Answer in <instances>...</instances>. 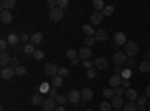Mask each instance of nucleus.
Returning <instances> with one entry per match:
<instances>
[{"label": "nucleus", "instance_id": "1", "mask_svg": "<svg viewBox=\"0 0 150 111\" xmlns=\"http://www.w3.org/2000/svg\"><path fill=\"white\" fill-rule=\"evenodd\" d=\"M138 45H137L134 41H129L126 42V45H125V54L129 56V57H135L137 54H138Z\"/></svg>", "mask_w": 150, "mask_h": 111}, {"label": "nucleus", "instance_id": "2", "mask_svg": "<svg viewBox=\"0 0 150 111\" xmlns=\"http://www.w3.org/2000/svg\"><path fill=\"white\" fill-rule=\"evenodd\" d=\"M112 62L116 63V66H122L128 62V56L125 54V51H117L114 56H112Z\"/></svg>", "mask_w": 150, "mask_h": 111}, {"label": "nucleus", "instance_id": "3", "mask_svg": "<svg viewBox=\"0 0 150 111\" xmlns=\"http://www.w3.org/2000/svg\"><path fill=\"white\" fill-rule=\"evenodd\" d=\"M63 14H65V11H63V9H60V8H56V9H53V11H50V12H48L50 20L54 21V23H57V21H60L62 18H63Z\"/></svg>", "mask_w": 150, "mask_h": 111}, {"label": "nucleus", "instance_id": "4", "mask_svg": "<svg viewBox=\"0 0 150 111\" xmlns=\"http://www.w3.org/2000/svg\"><path fill=\"white\" fill-rule=\"evenodd\" d=\"M44 71H45V75L51 77V78L56 77V75H59V68H57V65H54V63H45Z\"/></svg>", "mask_w": 150, "mask_h": 111}, {"label": "nucleus", "instance_id": "5", "mask_svg": "<svg viewBox=\"0 0 150 111\" xmlns=\"http://www.w3.org/2000/svg\"><path fill=\"white\" fill-rule=\"evenodd\" d=\"M42 108L44 111H56V99L54 98H45L42 102Z\"/></svg>", "mask_w": 150, "mask_h": 111}, {"label": "nucleus", "instance_id": "6", "mask_svg": "<svg viewBox=\"0 0 150 111\" xmlns=\"http://www.w3.org/2000/svg\"><path fill=\"white\" fill-rule=\"evenodd\" d=\"M80 99H81V92H78V90H71L69 92V95H68V101L71 102V104H74V105H77L78 102H80Z\"/></svg>", "mask_w": 150, "mask_h": 111}, {"label": "nucleus", "instance_id": "7", "mask_svg": "<svg viewBox=\"0 0 150 111\" xmlns=\"http://www.w3.org/2000/svg\"><path fill=\"white\" fill-rule=\"evenodd\" d=\"M122 81H123L122 75H116V74H114V75L110 78L108 84H110L111 89H117V87H120V86H122Z\"/></svg>", "mask_w": 150, "mask_h": 111}, {"label": "nucleus", "instance_id": "8", "mask_svg": "<svg viewBox=\"0 0 150 111\" xmlns=\"http://www.w3.org/2000/svg\"><path fill=\"white\" fill-rule=\"evenodd\" d=\"M14 75H15V69H12L11 66L3 68L2 71H0V77H2L3 80H11Z\"/></svg>", "mask_w": 150, "mask_h": 111}, {"label": "nucleus", "instance_id": "9", "mask_svg": "<svg viewBox=\"0 0 150 111\" xmlns=\"http://www.w3.org/2000/svg\"><path fill=\"white\" fill-rule=\"evenodd\" d=\"M93 63H95V68L98 71H105L108 68V62L104 57H98L96 60H93Z\"/></svg>", "mask_w": 150, "mask_h": 111}, {"label": "nucleus", "instance_id": "10", "mask_svg": "<svg viewBox=\"0 0 150 111\" xmlns=\"http://www.w3.org/2000/svg\"><path fill=\"white\" fill-rule=\"evenodd\" d=\"M6 41H8V44L12 45V47H15V45H18V44L21 42L20 35H17V33H9V35L6 36Z\"/></svg>", "mask_w": 150, "mask_h": 111}, {"label": "nucleus", "instance_id": "11", "mask_svg": "<svg viewBox=\"0 0 150 111\" xmlns=\"http://www.w3.org/2000/svg\"><path fill=\"white\" fill-rule=\"evenodd\" d=\"M0 21L3 24H11L12 21V12L11 11H2L0 12Z\"/></svg>", "mask_w": 150, "mask_h": 111}, {"label": "nucleus", "instance_id": "12", "mask_svg": "<svg viewBox=\"0 0 150 111\" xmlns=\"http://www.w3.org/2000/svg\"><path fill=\"white\" fill-rule=\"evenodd\" d=\"M95 39L99 41V42H105V41H108V33H107V30H104V29L96 30V33H95Z\"/></svg>", "mask_w": 150, "mask_h": 111}, {"label": "nucleus", "instance_id": "13", "mask_svg": "<svg viewBox=\"0 0 150 111\" xmlns=\"http://www.w3.org/2000/svg\"><path fill=\"white\" fill-rule=\"evenodd\" d=\"M90 20H92V24H93V26H96V24H101L102 20H104V14H102V12L95 11L93 14H92V17H90Z\"/></svg>", "mask_w": 150, "mask_h": 111}, {"label": "nucleus", "instance_id": "14", "mask_svg": "<svg viewBox=\"0 0 150 111\" xmlns=\"http://www.w3.org/2000/svg\"><path fill=\"white\" fill-rule=\"evenodd\" d=\"M114 42L117 44V45H126V35H125L123 32H117L116 35H114Z\"/></svg>", "mask_w": 150, "mask_h": 111}, {"label": "nucleus", "instance_id": "15", "mask_svg": "<svg viewBox=\"0 0 150 111\" xmlns=\"http://www.w3.org/2000/svg\"><path fill=\"white\" fill-rule=\"evenodd\" d=\"M17 5L15 0H2V3H0V9L2 11H11Z\"/></svg>", "mask_w": 150, "mask_h": 111}, {"label": "nucleus", "instance_id": "16", "mask_svg": "<svg viewBox=\"0 0 150 111\" xmlns=\"http://www.w3.org/2000/svg\"><path fill=\"white\" fill-rule=\"evenodd\" d=\"M125 96L128 98V101L129 102H137V99H138V93H137V90L134 89H126V93H125Z\"/></svg>", "mask_w": 150, "mask_h": 111}, {"label": "nucleus", "instance_id": "17", "mask_svg": "<svg viewBox=\"0 0 150 111\" xmlns=\"http://www.w3.org/2000/svg\"><path fill=\"white\" fill-rule=\"evenodd\" d=\"M78 57L80 59H90L92 57V48H89V47L80 48L78 50Z\"/></svg>", "mask_w": 150, "mask_h": 111}, {"label": "nucleus", "instance_id": "18", "mask_svg": "<svg viewBox=\"0 0 150 111\" xmlns=\"http://www.w3.org/2000/svg\"><path fill=\"white\" fill-rule=\"evenodd\" d=\"M11 62H12V59L9 57L8 53H2V54H0V65H2L3 68L11 66Z\"/></svg>", "mask_w": 150, "mask_h": 111}, {"label": "nucleus", "instance_id": "19", "mask_svg": "<svg viewBox=\"0 0 150 111\" xmlns=\"http://www.w3.org/2000/svg\"><path fill=\"white\" fill-rule=\"evenodd\" d=\"M111 105H112V108H114V110L122 108V107L125 105V102H123V98H122V96H114V98L111 99Z\"/></svg>", "mask_w": 150, "mask_h": 111}, {"label": "nucleus", "instance_id": "20", "mask_svg": "<svg viewBox=\"0 0 150 111\" xmlns=\"http://www.w3.org/2000/svg\"><path fill=\"white\" fill-rule=\"evenodd\" d=\"M92 98H93V90H92V89L86 87V89L81 90V99H84V101H90Z\"/></svg>", "mask_w": 150, "mask_h": 111}, {"label": "nucleus", "instance_id": "21", "mask_svg": "<svg viewBox=\"0 0 150 111\" xmlns=\"http://www.w3.org/2000/svg\"><path fill=\"white\" fill-rule=\"evenodd\" d=\"M42 39H44V36H42V33H33L32 36H30V42L33 44V45H39L41 42H42Z\"/></svg>", "mask_w": 150, "mask_h": 111}, {"label": "nucleus", "instance_id": "22", "mask_svg": "<svg viewBox=\"0 0 150 111\" xmlns=\"http://www.w3.org/2000/svg\"><path fill=\"white\" fill-rule=\"evenodd\" d=\"M83 32L87 35V36H95V33H96V30L93 29V26L92 24H83Z\"/></svg>", "mask_w": 150, "mask_h": 111}, {"label": "nucleus", "instance_id": "23", "mask_svg": "<svg viewBox=\"0 0 150 111\" xmlns=\"http://www.w3.org/2000/svg\"><path fill=\"white\" fill-rule=\"evenodd\" d=\"M138 68H140V72H143V74L150 72V60H143Z\"/></svg>", "mask_w": 150, "mask_h": 111}, {"label": "nucleus", "instance_id": "24", "mask_svg": "<svg viewBox=\"0 0 150 111\" xmlns=\"http://www.w3.org/2000/svg\"><path fill=\"white\" fill-rule=\"evenodd\" d=\"M123 111H138V104L128 101V104L123 105Z\"/></svg>", "mask_w": 150, "mask_h": 111}, {"label": "nucleus", "instance_id": "25", "mask_svg": "<svg viewBox=\"0 0 150 111\" xmlns=\"http://www.w3.org/2000/svg\"><path fill=\"white\" fill-rule=\"evenodd\" d=\"M44 102V98H42V93H36L32 96V104L33 105H42Z\"/></svg>", "mask_w": 150, "mask_h": 111}, {"label": "nucleus", "instance_id": "26", "mask_svg": "<svg viewBox=\"0 0 150 111\" xmlns=\"http://www.w3.org/2000/svg\"><path fill=\"white\" fill-rule=\"evenodd\" d=\"M102 95H104V98H105V99H112V98L116 96V92H114V89L107 87V89H104Z\"/></svg>", "mask_w": 150, "mask_h": 111}, {"label": "nucleus", "instance_id": "27", "mask_svg": "<svg viewBox=\"0 0 150 111\" xmlns=\"http://www.w3.org/2000/svg\"><path fill=\"white\" fill-rule=\"evenodd\" d=\"M51 84H53V87H62V86H63V78L60 75H56V77L51 78Z\"/></svg>", "mask_w": 150, "mask_h": 111}, {"label": "nucleus", "instance_id": "28", "mask_svg": "<svg viewBox=\"0 0 150 111\" xmlns=\"http://www.w3.org/2000/svg\"><path fill=\"white\" fill-rule=\"evenodd\" d=\"M93 8H95V11H98V12H102L104 8H105V5H104L102 0H95V2H93Z\"/></svg>", "mask_w": 150, "mask_h": 111}, {"label": "nucleus", "instance_id": "29", "mask_svg": "<svg viewBox=\"0 0 150 111\" xmlns=\"http://www.w3.org/2000/svg\"><path fill=\"white\" fill-rule=\"evenodd\" d=\"M102 14H104V17H111L112 14H114V6H112V5L105 6L104 11H102Z\"/></svg>", "mask_w": 150, "mask_h": 111}, {"label": "nucleus", "instance_id": "30", "mask_svg": "<svg viewBox=\"0 0 150 111\" xmlns=\"http://www.w3.org/2000/svg\"><path fill=\"white\" fill-rule=\"evenodd\" d=\"M23 51L26 53V54H35V48H33V44H26L23 47Z\"/></svg>", "mask_w": 150, "mask_h": 111}, {"label": "nucleus", "instance_id": "31", "mask_svg": "<svg viewBox=\"0 0 150 111\" xmlns=\"http://www.w3.org/2000/svg\"><path fill=\"white\" fill-rule=\"evenodd\" d=\"M99 108H101V111H112V105L107 101H102L101 105H99Z\"/></svg>", "mask_w": 150, "mask_h": 111}, {"label": "nucleus", "instance_id": "32", "mask_svg": "<svg viewBox=\"0 0 150 111\" xmlns=\"http://www.w3.org/2000/svg\"><path fill=\"white\" fill-rule=\"evenodd\" d=\"M54 99H56V102H57L59 105H65V102H68V96H65V95H57Z\"/></svg>", "mask_w": 150, "mask_h": 111}, {"label": "nucleus", "instance_id": "33", "mask_svg": "<svg viewBox=\"0 0 150 111\" xmlns=\"http://www.w3.org/2000/svg\"><path fill=\"white\" fill-rule=\"evenodd\" d=\"M66 56H68V59L74 60V59L78 57V51H75V50H72V48H69V50L66 51Z\"/></svg>", "mask_w": 150, "mask_h": 111}, {"label": "nucleus", "instance_id": "34", "mask_svg": "<svg viewBox=\"0 0 150 111\" xmlns=\"http://www.w3.org/2000/svg\"><path fill=\"white\" fill-rule=\"evenodd\" d=\"M95 42H96L95 36H87V38L84 39V44H86V47H92Z\"/></svg>", "mask_w": 150, "mask_h": 111}, {"label": "nucleus", "instance_id": "35", "mask_svg": "<svg viewBox=\"0 0 150 111\" xmlns=\"http://www.w3.org/2000/svg\"><path fill=\"white\" fill-rule=\"evenodd\" d=\"M120 75H122V78H123V80H129V78H131V75H132L131 68H129V69H125V71L120 74Z\"/></svg>", "mask_w": 150, "mask_h": 111}, {"label": "nucleus", "instance_id": "36", "mask_svg": "<svg viewBox=\"0 0 150 111\" xmlns=\"http://www.w3.org/2000/svg\"><path fill=\"white\" fill-rule=\"evenodd\" d=\"M59 75H60L62 78L69 77V69H68V68H59Z\"/></svg>", "mask_w": 150, "mask_h": 111}, {"label": "nucleus", "instance_id": "37", "mask_svg": "<svg viewBox=\"0 0 150 111\" xmlns=\"http://www.w3.org/2000/svg\"><path fill=\"white\" fill-rule=\"evenodd\" d=\"M47 6L50 8V11H53V9L59 8V3H57V0H48V2H47Z\"/></svg>", "mask_w": 150, "mask_h": 111}, {"label": "nucleus", "instance_id": "38", "mask_svg": "<svg viewBox=\"0 0 150 111\" xmlns=\"http://www.w3.org/2000/svg\"><path fill=\"white\" fill-rule=\"evenodd\" d=\"M21 65H20V59L18 57H14V59H12V62H11V68L12 69H18Z\"/></svg>", "mask_w": 150, "mask_h": 111}, {"label": "nucleus", "instance_id": "39", "mask_svg": "<svg viewBox=\"0 0 150 111\" xmlns=\"http://www.w3.org/2000/svg\"><path fill=\"white\" fill-rule=\"evenodd\" d=\"M27 74V69H26V66H20L18 69H15V75H20V77H23V75H26Z\"/></svg>", "mask_w": 150, "mask_h": 111}, {"label": "nucleus", "instance_id": "40", "mask_svg": "<svg viewBox=\"0 0 150 111\" xmlns=\"http://www.w3.org/2000/svg\"><path fill=\"white\" fill-rule=\"evenodd\" d=\"M33 57H35L36 60H42V59L45 57V53H44L42 50H36L35 54H33Z\"/></svg>", "mask_w": 150, "mask_h": 111}, {"label": "nucleus", "instance_id": "41", "mask_svg": "<svg viewBox=\"0 0 150 111\" xmlns=\"http://www.w3.org/2000/svg\"><path fill=\"white\" fill-rule=\"evenodd\" d=\"M147 99H149L147 96H138V99H137V104H138V107L146 105V104H147Z\"/></svg>", "mask_w": 150, "mask_h": 111}, {"label": "nucleus", "instance_id": "42", "mask_svg": "<svg viewBox=\"0 0 150 111\" xmlns=\"http://www.w3.org/2000/svg\"><path fill=\"white\" fill-rule=\"evenodd\" d=\"M96 75H98V69L96 68H92V69L87 71V78H95Z\"/></svg>", "mask_w": 150, "mask_h": 111}, {"label": "nucleus", "instance_id": "43", "mask_svg": "<svg viewBox=\"0 0 150 111\" xmlns=\"http://www.w3.org/2000/svg\"><path fill=\"white\" fill-rule=\"evenodd\" d=\"M57 3H59V8L63 9V11L69 6V2H68V0H57Z\"/></svg>", "mask_w": 150, "mask_h": 111}, {"label": "nucleus", "instance_id": "44", "mask_svg": "<svg viewBox=\"0 0 150 111\" xmlns=\"http://www.w3.org/2000/svg\"><path fill=\"white\" fill-rule=\"evenodd\" d=\"M8 41L6 39H2L0 41V50H2V53H6V50H8Z\"/></svg>", "mask_w": 150, "mask_h": 111}, {"label": "nucleus", "instance_id": "45", "mask_svg": "<svg viewBox=\"0 0 150 111\" xmlns=\"http://www.w3.org/2000/svg\"><path fill=\"white\" fill-rule=\"evenodd\" d=\"M114 92H116V96H123L125 93H126V89H125V87H122V86H120V87L114 89Z\"/></svg>", "mask_w": 150, "mask_h": 111}, {"label": "nucleus", "instance_id": "46", "mask_svg": "<svg viewBox=\"0 0 150 111\" xmlns=\"http://www.w3.org/2000/svg\"><path fill=\"white\" fill-rule=\"evenodd\" d=\"M83 66L87 69V71H89V69H92V68H95V63H93V62L92 60H86L84 62V63H83Z\"/></svg>", "mask_w": 150, "mask_h": 111}, {"label": "nucleus", "instance_id": "47", "mask_svg": "<svg viewBox=\"0 0 150 111\" xmlns=\"http://www.w3.org/2000/svg\"><path fill=\"white\" fill-rule=\"evenodd\" d=\"M20 39H21V42H29L30 41V36L27 33H21L20 35Z\"/></svg>", "mask_w": 150, "mask_h": 111}, {"label": "nucleus", "instance_id": "48", "mask_svg": "<svg viewBox=\"0 0 150 111\" xmlns=\"http://www.w3.org/2000/svg\"><path fill=\"white\" fill-rule=\"evenodd\" d=\"M48 95H50V98H56L57 96V87H50Z\"/></svg>", "mask_w": 150, "mask_h": 111}, {"label": "nucleus", "instance_id": "49", "mask_svg": "<svg viewBox=\"0 0 150 111\" xmlns=\"http://www.w3.org/2000/svg\"><path fill=\"white\" fill-rule=\"evenodd\" d=\"M48 92H50V87L47 86V83H44V84L41 86V92H39V93H48Z\"/></svg>", "mask_w": 150, "mask_h": 111}, {"label": "nucleus", "instance_id": "50", "mask_svg": "<svg viewBox=\"0 0 150 111\" xmlns=\"http://www.w3.org/2000/svg\"><path fill=\"white\" fill-rule=\"evenodd\" d=\"M86 102H87V101L81 99V101H80V102H78L77 105H75V107H77V108H86Z\"/></svg>", "mask_w": 150, "mask_h": 111}, {"label": "nucleus", "instance_id": "51", "mask_svg": "<svg viewBox=\"0 0 150 111\" xmlns=\"http://www.w3.org/2000/svg\"><path fill=\"white\" fill-rule=\"evenodd\" d=\"M129 84H131V83H129V80H123V81H122V87L129 89Z\"/></svg>", "mask_w": 150, "mask_h": 111}, {"label": "nucleus", "instance_id": "52", "mask_svg": "<svg viewBox=\"0 0 150 111\" xmlns=\"http://www.w3.org/2000/svg\"><path fill=\"white\" fill-rule=\"evenodd\" d=\"M114 72H116V75H120V74L123 72V71H122V66H116V68H114Z\"/></svg>", "mask_w": 150, "mask_h": 111}, {"label": "nucleus", "instance_id": "53", "mask_svg": "<svg viewBox=\"0 0 150 111\" xmlns=\"http://www.w3.org/2000/svg\"><path fill=\"white\" fill-rule=\"evenodd\" d=\"M71 63H72V65H78V63H80V57H77V59L71 60Z\"/></svg>", "mask_w": 150, "mask_h": 111}, {"label": "nucleus", "instance_id": "54", "mask_svg": "<svg viewBox=\"0 0 150 111\" xmlns=\"http://www.w3.org/2000/svg\"><path fill=\"white\" fill-rule=\"evenodd\" d=\"M128 63H129V66L135 65V59H134V57H129V60H128Z\"/></svg>", "mask_w": 150, "mask_h": 111}, {"label": "nucleus", "instance_id": "55", "mask_svg": "<svg viewBox=\"0 0 150 111\" xmlns=\"http://www.w3.org/2000/svg\"><path fill=\"white\" fill-rule=\"evenodd\" d=\"M14 48H15V53H20V51L23 50V47H20V44H18V45H15Z\"/></svg>", "mask_w": 150, "mask_h": 111}, {"label": "nucleus", "instance_id": "56", "mask_svg": "<svg viewBox=\"0 0 150 111\" xmlns=\"http://www.w3.org/2000/svg\"><path fill=\"white\" fill-rule=\"evenodd\" d=\"M146 96L150 99V86H147V89H146Z\"/></svg>", "mask_w": 150, "mask_h": 111}, {"label": "nucleus", "instance_id": "57", "mask_svg": "<svg viewBox=\"0 0 150 111\" xmlns=\"http://www.w3.org/2000/svg\"><path fill=\"white\" fill-rule=\"evenodd\" d=\"M56 111H65V107H63V105H59V107L56 108Z\"/></svg>", "mask_w": 150, "mask_h": 111}, {"label": "nucleus", "instance_id": "58", "mask_svg": "<svg viewBox=\"0 0 150 111\" xmlns=\"http://www.w3.org/2000/svg\"><path fill=\"white\" fill-rule=\"evenodd\" d=\"M138 111H147V108L143 105V107H138Z\"/></svg>", "mask_w": 150, "mask_h": 111}, {"label": "nucleus", "instance_id": "59", "mask_svg": "<svg viewBox=\"0 0 150 111\" xmlns=\"http://www.w3.org/2000/svg\"><path fill=\"white\" fill-rule=\"evenodd\" d=\"M149 59H150V51L146 53V60H149Z\"/></svg>", "mask_w": 150, "mask_h": 111}, {"label": "nucleus", "instance_id": "60", "mask_svg": "<svg viewBox=\"0 0 150 111\" xmlns=\"http://www.w3.org/2000/svg\"><path fill=\"white\" fill-rule=\"evenodd\" d=\"M86 111H95V110H90V108H89V110H86Z\"/></svg>", "mask_w": 150, "mask_h": 111}, {"label": "nucleus", "instance_id": "61", "mask_svg": "<svg viewBox=\"0 0 150 111\" xmlns=\"http://www.w3.org/2000/svg\"><path fill=\"white\" fill-rule=\"evenodd\" d=\"M147 108H149V111H150V104H149V107H147Z\"/></svg>", "mask_w": 150, "mask_h": 111}, {"label": "nucleus", "instance_id": "62", "mask_svg": "<svg viewBox=\"0 0 150 111\" xmlns=\"http://www.w3.org/2000/svg\"><path fill=\"white\" fill-rule=\"evenodd\" d=\"M112 111H119V110H112Z\"/></svg>", "mask_w": 150, "mask_h": 111}]
</instances>
